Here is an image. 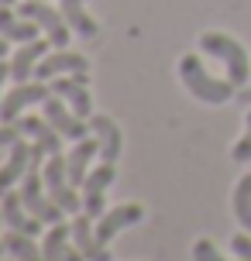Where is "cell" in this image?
I'll use <instances>...</instances> for the list:
<instances>
[{"instance_id": "1", "label": "cell", "mask_w": 251, "mask_h": 261, "mask_svg": "<svg viewBox=\"0 0 251 261\" xmlns=\"http://www.w3.org/2000/svg\"><path fill=\"white\" fill-rule=\"evenodd\" d=\"M179 79H183L186 90L193 93L196 100H203V103H227V100L238 96V86H234L231 79L210 76L196 55H183V59H179Z\"/></svg>"}, {"instance_id": "2", "label": "cell", "mask_w": 251, "mask_h": 261, "mask_svg": "<svg viewBox=\"0 0 251 261\" xmlns=\"http://www.w3.org/2000/svg\"><path fill=\"white\" fill-rule=\"evenodd\" d=\"M199 48L227 65V79H231L238 90L248 83L251 59H248V52H244V45H241L238 38H231L224 31H207V35H199Z\"/></svg>"}, {"instance_id": "3", "label": "cell", "mask_w": 251, "mask_h": 261, "mask_svg": "<svg viewBox=\"0 0 251 261\" xmlns=\"http://www.w3.org/2000/svg\"><path fill=\"white\" fill-rule=\"evenodd\" d=\"M45 189L52 196V203L66 210V213H80V193H76V186L69 182V172H66V155L62 151H55V155L45 158Z\"/></svg>"}, {"instance_id": "4", "label": "cell", "mask_w": 251, "mask_h": 261, "mask_svg": "<svg viewBox=\"0 0 251 261\" xmlns=\"http://www.w3.org/2000/svg\"><path fill=\"white\" fill-rule=\"evenodd\" d=\"M17 14L28 17V21H35V24L48 35V41H52L55 48H66V45H69L72 28L66 24L62 11H52V4H48V0H24V4L17 7Z\"/></svg>"}, {"instance_id": "5", "label": "cell", "mask_w": 251, "mask_h": 261, "mask_svg": "<svg viewBox=\"0 0 251 261\" xmlns=\"http://www.w3.org/2000/svg\"><path fill=\"white\" fill-rule=\"evenodd\" d=\"M114 186V162H100L83 182V213L100 220L107 213V189Z\"/></svg>"}, {"instance_id": "6", "label": "cell", "mask_w": 251, "mask_h": 261, "mask_svg": "<svg viewBox=\"0 0 251 261\" xmlns=\"http://www.w3.org/2000/svg\"><path fill=\"white\" fill-rule=\"evenodd\" d=\"M48 93H52V86L41 83V79H35V83H17V86L4 96V103H0V120H4V124H14L28 103H45Z\"/></svg>"}, {"instance_id": "7", "label": "cell", "mask_w": 251, "mask_h": 261, "mask_svg": "<svg viewBox=\"0 0 251 261\" xmlns=\"http://www.w3.org/2000/svg\"><path fill=\"white\" fill-rule=\"evenodd\" d=\"M41 114L52 120V127L59 130L66 141H83V138H90V134H86L90 124H83V117H76V110L66 107L62 96H48V100L41 103Z\"/></svg>"}, {"instance_id": "8", "label": "cell", "mask_w": 251, "mask_h": 261, "mask_svg": "<svg viewBox=\"0 0 251 261\" xmlns=\"http://www.w3.org/2000/svg\"><path fill=\"white\" fill-rule=\"evenodd\" d=\"M48 83H52L55 96H62L76 110V117H83V120L93 117V100H90V93H86V72H80V76H55Z\"/></svg>"}, {"instance_id": "9", "label": "cell", "mask_w": 251, "mask_h": 261, "mask_svg": "<svg viewBox=\"0 0 251 261\" xmlns=\"http://www.w3.org/2000/svg\"><path fill=\"white\" fill-rule=\"evenodd\" d=\"M86 65L90 62H86L83 55L69 52V48H55V52H48L35 65V79L48 83V79H55V76H80V72H86Z\"/></svg>"}, {"instance_id": "10", "label": "cell", "mask_w": 251, "mask_h": 261, "mask_svg": "<svg viewBox=\"0 0 251 261\" xmlns=\"http://www.w3.org/2000/svg\"><path fill=\"white\" fill-rule=\"evenodd\" d=\"M69 227H72V244L83 251V258H86V261H110V258H114V254H110V248H107L104 241L96 237L93 217L76 213V220L69 223Z\"/></svg>"}, {"instance_id": "11", "label": "cell", "mask_w": 251, "mask_h": 261, "mask_svg": "<svg viewBox=\"0 0 251 261\" xmlns=\"http://www.w3.org/2000/svg\"><path fill=\"white\" fill-rule=\"evenodd\" d=\"M55 45L48 38H35V41H21V48L17 55L11 59V79L14 83H28V79L35 76V65L45 59V55L52 52Z\"/></svg>"}, {"instance_id": "12", "label": "cell", "mask_w": 251, "mask_h": 261, "mask_svg": "<svg viewBox=\"0 0 251 261\" xmlns=\"http://www.w3.org/2000/svg\"><path fill=\"white\" fill-rule=\"evenodd\" d=\"M14 124L21 127V134H24V138H31V141L38 144L45 155L62 151V134L52 127V120L45 117V114H41V117H31V114H28V117H17Z\"/></svg>"}, {"instance_id": "13", "label": "cell", "mask_w": 251, "mask_h": 261, "mask_svg": "<svg viewBox=\"0 0 251 261\" xmlns=\"http://www.w3.org/2000/svg\"><path fill=\"white\" fill-rule=\"evenodd\" d=\"M0 213H4V223L7 227H14V230H21V234H41V220L35 217V213H28V206H24V199H21V193H4L0 196Z\"/></svg>"}, {"instance_id": "14", "label": "cell", "mask_w": 251, "mask_h": 261, "mask_svg": "<svg viewBox=\"0 0 251 261\" xmlns=\"http://www.w3.org/2000/svg\"><path fill=\"white\" fill-rule=\"evenodd\" d=\"M31 155H35V148L24 144V138H17V141L11 144V158H7V162H4V169H0V196L11 193L14 186L24 179L28 165H31Z\"/></svg>"}, {"instance_id": "15", "label": "cell", "mask_w": 251, "mask_h": 261, "mask_svg": "<svg viewBox=\"0 0 251 261\" xmlns=\"http://www.w3.org/2000/svg\"><path fill=\"white\" fill-rule=\"evenodd\" d=\"M141 217H145V210L138 206V203H120V206L107 210L104 217L96 220V237H100V241L107 244V241H110L114 234H120L124 227H131V223H138Z\"/></svg>"}, {"instance_id": "16", "label": "cell", "mask_w": 251, "mask_h": 261, "mask_svg": "<svg viewBox=\"0 0 251 261\" xmlns=\"http://www.w3.org/2000/svg\"><path fill=\"white\" fill-rule=\"evenodd\" d=\"M93 155H100V141L96 138H83V141H76V148L66 155V172H69V182L80 189L83 182H86V175H90V162Z\"/></svg>"}, {"instance_id": "17", "label": "cell", "mask_w": 251, "mask_h": 261, "mask_svg": "<svg viewBox=\"0 0 251 261\" xmlns=\"http://www.w3.org/2000/svg\"><path fill=\"white\" fill-rule=\"evenodd\" d=\"M90 130H93V138L100 141V158L104 162H117V155H120V130H117V124L107 117V114H93L90 120Z\"/></svg>"}, {"instance_id": "18", "label": "cell", "mask_w": 251, "mask_h": 261, "mask_svg": "<svg viewBox=\"0 0 251 261\" xmlns=\"http://www.w3.org/2000/svg\"><path fill=\"white\" fill-rule=\"evenodd\" d=\"M59 11H62V17H66V24L72 28V35L90 38V41L100 35V24L86 14V0H62V4H59Z\"/></svg>"}, {"instance_id": "19", "label": "cell", "mask_w": 251, "mask_h": 261, "mask_svg": "<svg viewBox=\"0 0 251 261\" xmlns=\"http://www.w3.org/2000/svg\"><path fill=\"white\" fill-rule=\"evenodd\" d=\"M41 28L35 21H28L21 14H14L7 4H0V35L4 38H14V41H35Z\"/></svg>"}, {"instance_id": "20", "label": "cell", "mask_w": 251, "mask_h": 261, "mask_svg": "<svg viewBox=\"0 0 251 261\" xmlns=\"http://www.w3.org/2000/svg\"><path fill=\"white\" fill-rule=\"evenodd\" d=\"M69 241H72V227H66V223H52V230L45 234V244H41V258L45 261H66Z\"/></svg>"}, {"instance_id": "21", "label": "cell", "mask_w": 251, "mask_h": 261, "mask_svg": "<svg viewBox=\"0 0 251 261\" xmlns=\"http://www.w3.org/2000/svg\"><path fill=\"white\" fill-rule=\"evenodd\" d=\"M4 244H7V251H11L17 261H45V258H41V248H35L31 234H21V230H14V227L7 230Z\"/></svg>"}, {"instance_id": "22", "label": "cell", "mask_w": 251, "mask_h": 261, "mask_svg": "<svg viewBox=\"0 0 251 261\" xmlns=\"http://www.w3.org/2000/svg\"><path fill=\"white\" fill-rule=\"evenodd\" d=\"M234 217H238V223L244 227L251 234V175H241V182L234 186Z\"/></svg>"}, {"instance_id": "23", "label": "cell", "mask_w": 251, "mask_h": 261, "mask_svg": "<svg viewBox=\"0 0 251 261\" xmlns=\"http://www.w3.org/2000/svg\"><path fill=\"white\" fill-rule=\"evenodd\" d=\"M193 261H244V258H224L213 241H196L193 244Z\"/></svg>"}, {"instance_id": "24", "label": "cell", "mask_w": 251, "mask_h": 261, "mask_svg": "<svg viewBox=\"0 0 251 261\" xmlns=\"http://www.w3.org/2000/svg\"><path fill=\"white\" fill-rule=\"evenodd\" d=\"M231 155H234V162H251V110H248V117H244V134L231 148Z\"/></svg>"}, {"instance_id": "25", "label": "cell", "mask_w": 251, "mask_h": 261, "mask_svg": "<svg viewBox=\"0 0 251 261\" xmlns=\"http://www.w3.org/2000/svg\"><path fill=\"white\" fill-rule=\"evenodd\" d=\"M231 248H234V254L244 261H251V237L248 234H234L231 237Z\"/></svg>"}, {"instance_id": "26", "label": "cell", "mask_w": 251, "mask_h": 261, "mask_svg": "<svg viewBox=\"0 0 251 261\" xmlns=\"http://www.w3.org/2000/svg\"><path fill=\"white\" fill-rule=\"evenodd\" d=\"M17 138H24L17 124H0V148H11V144L17 141Z\"/></svg>"}, {"instance_id": "27", "label": "cell", "mask_w": 251, "mask_h": 261, "mask_svg": "<svg viewBox=\"0 0 251 261\" xmlns=\"http://www.w3.org/2000/svg\"><path fill=\"white\" fill-rule=\"evenodd\" d=\"M11 76V65H0V103H4V79Z\"/></svg>"}, {"instance_id": "28", "label": "cell", "mask_w": 251, "mask_h": 261, "mask_svg": "<svg viewBox=\"0 0 251 261\" xmlns=\"http://www.w3.org/2000/svg\"><path fill=\"white\" fill-rule=\"evenodd\" d=\"M66 261H86V258H83V251H80V248H76V251L69 248V254H66Z\"/></svg>"}, {"instance_id": "29", "label": "cell", "mask_w": 251, "mask_h": 261, "mask_svg": "<svg viewBox=\"0 0 251 261\" xmlns=\"http://www.w3.org/2000/svg\"><path fill=\"white\" fill-rule=\"evenodd\" d=\"M4 55H7V38L0 35V59H4Z\"/></svg>"}, {"instance_id": "30", "label": "cell", "mask_w": 251, "mask_h": 261, "mask_svg": "<svg viewBox=\"0 0 251 261\" xmlns=\"http://www.w3.org/2000/svg\"><path fill=\"white\" fill-rule=\"evenodd\" d=\"M4 251H7V244H4V241H0V254H4Z\"/></svg>"}, {"instance_id": "31", "label": "cell", "mask_w": 251, "mask_h": 261, "mask_svg": "<svg viewBox=\"0 0 251 261\" xmlns=\"http://www.w3.org/2000/svg\"><path fill=\"white\" fill-rule=\"evenodd\" d=\"M0 4H7V7H11V4H14V0H0Z\"/></svg>"}, {"instance_id": "32", "label": "cell", "mask_w": 251, "mask_h": 261, "mask_svg": "<svg viewBox=\"0 0 251 261\" xmlns=\"http://www.w3.org/2000/svg\"><path fill=\"white\" fill-rule=\"evenodd\" d=\"M0 223H4V213H0Z\"/></svg>"}]
</instances>
